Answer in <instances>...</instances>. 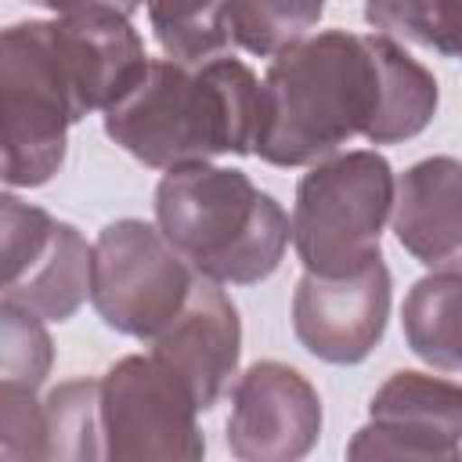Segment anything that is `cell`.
Here are the masks:
<instances>
[{"mask_svg": "<svg viewBox=\"0 0 462 462\" xmlns=\"http://www.w3.org/2000/svg\"><path fill=\"white\" fill-rule=\"evenodd\" d=\"M437 79L386 32L325 29L271 58L253 152L282 170L314 166L354 137L397 144L437 112Z\"/></svg>", "mask_w": 462, "mask_h": 462, "instance_id": "cell-1", "label": "cell"}, {"mask_svg": "<svg viewBox=\"0 0 462 462\" xmlns=\"http://www.w3.org/2000/svg\"><path fill=\"white\" fill-rule=\"evenodd\" d=\"M260 123V79L235 54L206 61L152 58L105 112V134L152 170L249 155Z\"/></svg>", "mask_w": 462, "mask_h": 462, "instance_id": "cell-2", "label": "cell"}, {"mask_svg": "<svg viewBox=\"0 0 462 462\" xmlns=\"http://www.w3.org/2000/svg\"><path fill=\"white\" fill-rule=\"evenodd\" d=\"M155 224L199 278L256 285L271 278L292 238L282 202L249 173L213 162L166 170L155 188Z\"/></svg>", "mask_w": 462, "mask_h": 462, "instance_id": "cell-3", "label": "cell"}, {"mask_svg": "<svg viewBox=\"0 0 462 462\" xmlns=\"http://www.w3.org/2000/svg\"><path fill=\"white\" fill-rule=\"evenodd\" d=\"M397 177L375 148L336 152L296 184L292 245L303 271L346 274L383 256V227L393 213Z\"/></svg>", "mask_w": 462, "mask_h": 462, "instance_id": "cell-4", "label": "cell"}, {"mask_svg": "<svg viewBox=\"0 0 462 462\" xmlns=\"http://www.w3.org/2000/svg\"><path fill=\"white\" fill-rule=\"evenodd\" d=\"M4 184H47L69 152V126L79 123L54 29L43 18L4 29Z\"/></svg>", "mask_w": 462, "mask_h": 462, "instance_id": "cell-5", "label": "cell"}, {"mask_svg": "<svg viewBox=\"0 0 462 462\" xmlns=\"http://www.w3.org/2000/svg\"><path fill=\"white\" fill-rule=\"evenodd\" d=\"M199 274L170 245L159 224L112 220L94 238L90 303L97 318L130 339L152 343L188 303Z\"/></svg>", "mask_w": 462, "mask_h": 462, "instance_id": "cell-6", "label": "cell"}, {"mask_svg": "<svg viewBox=\"0 0 462 462\" xmlns=\"http://www.w3.org/2000/svg\"><path fill=\"white\" fill-rule=\"evenodd\" d=\"M199 404L180 375L155 354H126L101 375L105 458H177L206 455Z\"/></svg>", "mask_w": 462, "mask_h": 462, "instance_id": "cell-7", "label": "cell"}, {"mask_svg": "<svg viewBox=\"0 0 462 462\" xmlns=\"http://www.w3.org/2000/svg\"><path fill=\"white\" fill-rule=\"evenodd\" d=\"M0 238H4V300L40 314L43 321H69L90 296L94 245L51 217L47 209L22 202L18 195L0 199Z\"/></svg>", "mask_w": 462, "mask_h": 462, "instance_id": "cell-8", "label": "cell"}, {"mask_svg": "<svg viewBox=\"0 0 462 462\" xmlns=\"http://www.w3.org/2000/svg\"><path fill=\"white\" fill-rule=\"evenodd\" d=\"M350 458H462V383L401 368L368 401V422L346 444Z\"/></svg>", "mask_w": 462, "mask_h": 462, "instance_id": "cell-9", "label": "cell"}, {"mask_svg": "<svg viewBox=\"0 0 462 462\" xmlns=\"http://www.w3.org/2000/svg\"><path fill=\"white\" fill-rule=\"evenodd\" d=\"M390 318V271L383 256L346 274L303 271L292 292V332L307 354L328 365L365 361Z\"/></svg>", "mask_w": 462, "mask_h": 462, "instance_id": "cell-10", "label": "cell"}, {"mask_svg": "<svg viewBox=\"0 0 462 462\" xmlns=\"http://www.w3.org/2000/svg\"><path fill=\"white\" fill-rule=\"evenodd\" d=\"M321 433V397L285 361H256L231 386L227 451L242 462L303 458Z\"/></svg>", "mask_w": 462, "mask_h": 462, "instance_id": "cell-11", "label": "cell"}, {"mask_svg": "<svg viewBox=\"0 0 462 462\" xmlns=\"http://www.w3.org/2000/svg\"><path fill=\"white\" fill-rule=\"evenodd\" d=\"M152 354L180 375L195 404L209 411L231 386L242 354V321L231 296L217 282L199 278L180 314L152 339Z\"/></svg>", "mask_w": 462, "mask_h": 462, "instance_id": "cell-12", "label": "cell"}, {"mask_svg": "<svg viewBox=\"0 0 462 462\" xmlns=\"http://www.w3.org/2000/svg\"><path fill=\"white\" fill-rule=\"evenodd\" d=\"M51 29L76 94L79 119L90 112H108L152 61L130 18L116 11L58 14L51 18Z\"/></svg>", "mask_w": 462, "mask_h": 462, "instance_id": "cell-13", "label": "cell"}, {"mask_svg": "<svg viewBox=\"0 0 462 462\" xmlns=\"http://www.w3.org/2000/svg\"><path fill=\"white\" fill-rule=\"evenodd\" d=\"M393 235L426 271L462 274V159L430 155L397 177Z\"/></svg>", "mask_w": 462, "mask_h": 462, "instance_id": "cell-14", "label": "cell"}, {"mask_svg": "<svg viewBox=\"0 0 462 462\" xmlns=\"http://www.w3.org/2000/svg\"><path fill=\"white\" fill-rule=\"evenodd\" d=\"M401 325L415 357L440 372H462V274L419 278L404 296Z\"/></svg>", "mask_w": 462, "mask_h": 462, "instance_id": "cell-15", "label": "cell"}, {"mask_svg": "<svg viewBox=\"0 0 462 462\" xmlns=\"http://www.w3.org/2000/svg\"><path fill=\"white\" fill-rule=\"evenodd\" d=\"M148 22L166 58L206 61L231 54L227 0H148Z\"/></svg>", "mask_w": 462, "mask_h": 462, "instance_id": "cell-16", "label": "cell"}, {"mask_svg": "<svg viewBox=\"0 0 462 462\" xmlns=\"http://www.w3.org/2000/svg\"><path fill=\"white\" fill-rule=\"evenodd\" d=\"M47 458H105L101 437V379H69L43 397Z\"/></svg>", "mask_w": 462, "mask_h": 462, "instance_id": "cell-17", "label": "cell"}, {"mask_svg": "<svg viewBox=\"0 0 462 462\" xmlns=\"http://www.w3.org/2000/svg\"><path fill=\"white\" fill-rule=\"evenodd\" d=\"M325 14V0H227V25L235 47L274 58L285 47L314 32Z\"/></svg>", "mask_w": 462, "mask_h": 462, "instance_id": "cell-18", "label": "cell"}, {"mask_svg": "<svg viewBox=\"0 0 462 462\" xmlns=\"http://www.w3.org/2000/svg\"><path fill=\"white\" fill-rule=\"evenodd\" d=\"M365 22L444 58L462 54V0H365Z\"/></svg>", "mask_w": 462, "mask_h": 462, "instance_id": "cell-19", "label": "cell"}, {"mask_svg": "<svg viewBox=\"0 0 462 462\" xmlns=\"http://www.w3.org/2000/svg\"><path fill=\"white\" fill-rule=\"evenodd\" d=\"M51 361L54 346L43 328V318L25 307L0 303V383L40 390L51 372Z\"/></svg>", "mask_w": 462, "mask_h": 462, "instance_id": "cell-20", "label": "cell"}, {"mask_svg": "<svg viewBox=\"0 0 462 462\" xmlns=\"http://www.w3.org/2000/svg\"><path fill=\"white\" fill-rule=\"evenodd\" d=\"M43 437H47L43 401H36V390L0 383V458L4 462L47 458Z\"/></svg>", "mask_w": 462, "mask_h": 462, "instance_id": "cell-21", "label": "cell"}, {"mask_svg": "<svg viewBox=\"0 0 462 462\" xmlns=\"http://www.w3.org/2000/svg\"><path fill=\"white\" fill-rule=\"evenodd\" d=\"M36 7H47L54 14H87V11H116V14H134L148 0H29Z\"/></svg>", "mask_w": 462, "mask_h": 462, "instance_id": "cell-22", "label": "cell"}, {"mask_svg": "<svg viewBox=\"0 0 462 462\" xmlns=\"http://www.w3.org/2000/svg\"><path fill=\"white\" fill-rule=\"evenodd\" d=\"M458 58H462V54H458Z\"/></svg>", "mask_w": 462, "mask_h": 462, "instance_id": "cell-23", "label": "cell"}]
</instances>
